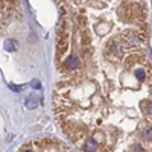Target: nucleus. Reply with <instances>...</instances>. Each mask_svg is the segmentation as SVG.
<instances>
[{
	"mask_svg": "<svg viewBox=\"0 0 152 152\" xmlns=\"http://www.w3.org/2000/svg\"><path fill=\"white\" fill-rule=\"evenodd\" d=\"M18 8V0H0V32L8 24V21L14 17Z\"/></svg>",
	"mask_w": 152,
	"mask_h": 152,
	"instance_id": "obj_1",
	"label": "nucleus"
},
{
	"mask_svg": "<svg viewBox=\"0 0 152 152\" xmlns=\"http://www.w3.org/2000/svg\"><path fill=\"white\" fill-rule=\"evenodd\" d=\"M97 149V142L94 140L93 137H88L85 138V142H84V151L85 152H96Z\"/></svg>",
	"mask_w": 152,
	"mask_h": 152,
	"instance_id": "obj_2",
	"label": "nucleus"
},
{
	"mask_svg": "<svg viewBox=\"0 0 152 152\" xmlns=\"http://www.w3.org/2000/svg\"><path fill=\"white\" fill-rule=\"evenodd\" d=\"M26 105H28V107H29V108H35V107H37V100H35V99H32V97H31V99H29V100H26Z\"/></svg>",
	"mask_w": 152,
	"mask_h": 152,
	"instance_id": "obj_3",
	"label": "nucleus"
}]
</instances>
